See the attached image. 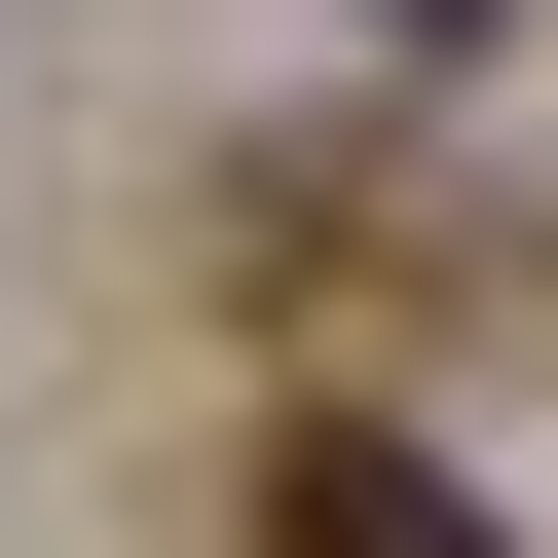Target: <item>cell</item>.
I'll return each mask as SVG.
<instances>
[{"label": "cell", "instance_id": "6da1fadb", "mask_svg": "<svg viewBox=\"0 0 558 558\" xmlns=\"http://www.w3.org/2000/svg\"><path fill=\"white\" fill-rule=\"evenodd\" d=\"M260 558H521V521H484L410 410H260Z\"/></svg>", "mask_w": 558, "mask_h": 558}]
</instances>
